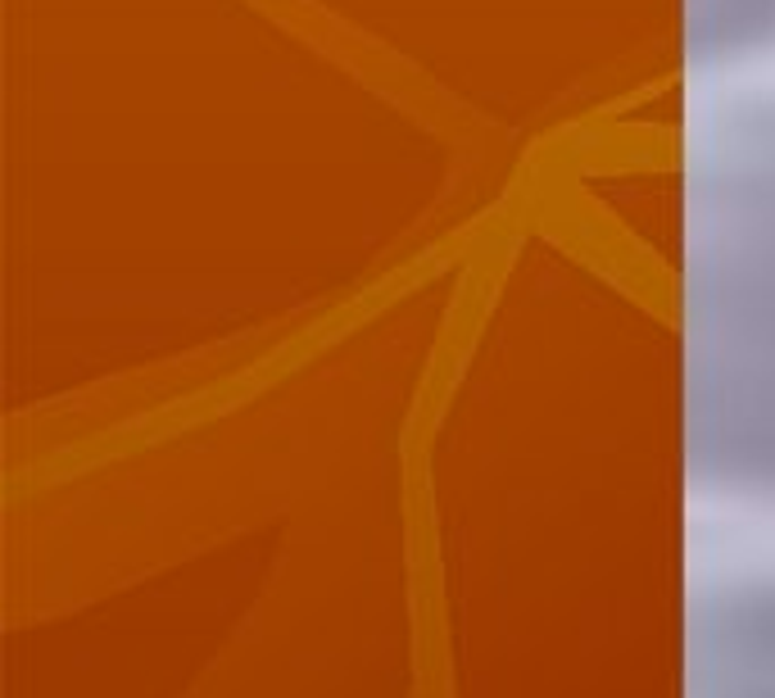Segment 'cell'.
Here are the masks:
<instances>
[{
  "label": "cell",
  "mask_w": 775,
  "mask_h": 698,
  "mask_svg": "<svg viewBox=\"0 0 775 698\" xmlns=\"http://www.w3.org/2000/svg\"><path fill=\"white\" fill-rule=\"evenodd\" d=\"M685 449L703 481L775 494V132L731 150L690 214Z\"/></svg>",
  "instance_id": "cell-1"
},
{
  "label": "cell",
  "mask_w": 775,
  "mask_h": 698,
  "mask_svg": "<svg viewBox=\"0 0 775 698\" xmlns=\"http://www.w3.org/2000/svg\"><path fill=\"white\" fill-rule=\"evenodd\" d=\"M685 698H775V585L703 604L685 648Z\"/></svg>",
  "instance_id": "cell-2"
},
{
  "label": "cell",
  "mask_w": 775,
  "mask_h": 698,
  "mask_svg": "<svg viewBox=\"0 0 775 698\" xmlns=\"http://www.w3.org/2000/svg\"><path fill=\"white\" fill-rule=\"evenodd\" d=\"M690 50L703 60L775 41V0H685Z\"/></svg>",
  "instance_id": "cell-3"
}]
</instances>
